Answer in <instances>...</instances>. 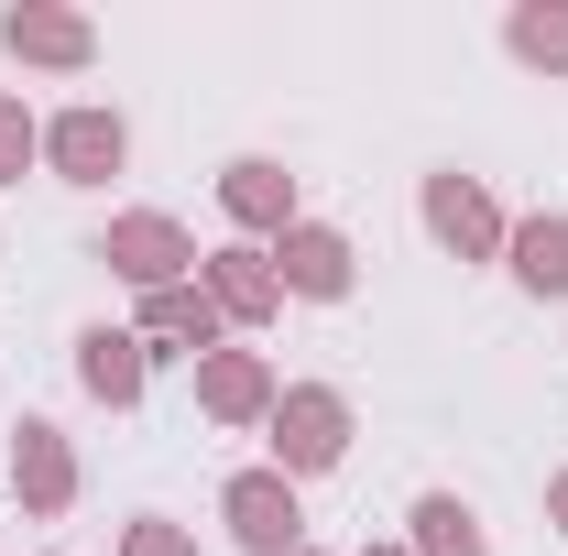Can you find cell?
Listing matches in <instances>:
<instances>
[{"instance_id":"cell-1","label":"cell","mask_w":568,"mask_h":556,"mask_svg":"<svg viewBox=\"0 0 568 556\" xmlns=\"http://www.w3.org/2000/svg\"><path fill=\"white\" fill-rule=\"evenodd\" d=\"M351 459V393L339 382H284L274 393V470L284 481H317Z\"/></svg>"},{"instance_id":"cell-2","label":"cell","mask_w":568,"mask_h":556,"mask_svg":"<svg viewBox=\"0 0 568 556\" xmlns=\"http://www.w3.org/2000/svg\"><path fill=\"white\" fill-rule=\"evenodd\" d=\"M88 262H110L132 295H164V284H197V240H186V218L132 208V218H110V229H99V251H88Z\"/></svg>"},{"instance_id":"cell-3","label":"cell","mask_w":568,"mask_h":556,"mask_svg":"<svg viewBox=\"0 0 568 556\" xmlns=\"http://www.w3.org/2000/svg\"><path fill=\"white\" fill-rule=\"evenodd\" d=\"M219 524H230V546H252V556H295L306 546V502H295L284 470H230V481H219Z\"/></svg>"},{"instance_id":"cell-4","label":"cell","mask_w":568,"mask_h":556,"mask_svg":"<svg viewBox=\"0 0 568 556\" xmlns=\"http://www.w3.org/2000/svg\"><path fill=\"white\" fill-rule=\"evenodd\" d=\"M416 208H426V240H437V251H459V262H493L503 240H514V218L481 197V175H426Z\"/></svg>"},{"instance_id":"cell-5","label":"cell","mask_w":568,"mask_h":556,"mask_svg":"<svg viewBox=\"0 0 568 556\" xmlns=\"http://www.w3.org/2000/svg\"><path fill=\"white\" fill-rule=\"evenodd\" d=\"M44 164L67 175V186H110L121 164H132V132H121V110H99V99H77L44 121Z\"/></svg>"},{"instance_id":"cell-6","label":"cell","mask_w":568,"mask_h":556,"mask_svg":"<svg viewBox=\"0 0 568 556\" xmlns=\"http://www.w3.org/2000/svg\"><path fill=\"white\" fill-rule=\"evenodd\" d=\"M132 339L153 360H209V349H230V317L209 306V284H164V295H142Z\"/></svg>"},{"instance_id":"cell-7","label":"cell","mask_w":568,"mask_h":556,"mask_svg":"<svg viewBox=\"0 0 568 556\" xmlns=\"http://www.w3.org/2000/svg\"><path fill=\"white\" fill-rule=\"evenodd\" d=\"M11 491H22V513H33V524L77 513V447H67V425H44V415L11 425Z\"/></svg>"},{"instance_id":"cell-8","label":"cell","mask_w":568,"mask_h":556,"mask_svg":"<svg viewBox=\"0 0 568 556\" xmlns=\"http://www.w3.org/2000/svg\"><path fill=\"white\" fill-rule=\"evenodd\" d=\"M197 284H209V306L230 317V328H274L284 317V274H274V251H252V240L197 251Z\"/></svg>"},{"instance_id":"cell-9","label":"cell","mask_w":568,"mask_h":556,"mask_svg":"<svg viewBox=\"0 0 568 556\" xmlns=\"http://www.w3.org/2000/svg\"><path fill=\"white\" fill-rule=\"evenodd\" d=\"M274 274H284V295H306V306H339V295L361 284V251L328 229V218H295V229L274 240Z\"/></svg>"},{"instance_id":"cell-10","label":"cell","mask_w":568,"mask_h":556,"mask_svg":"<svg viewBox=\"0 0 568 556\" xmlns=\"http://www.w3.org/2000/svg\"><path fill=\"white\" fill-rule=\"evenodd\" d=\"M274 360L263 349H209L197 360V415L209 425H274Z\"/></svg>"},{"instance_id":"cell-11","label":"cell","mask_w":568,"mask_h":556,"mask_svg":"<svg viewBox=\"0 0 568 556\" xmlns=\"http://www.w3.org/2000/svg\"><path fill=\"white\" fill-rule=\"evenodd\" d=\"M77 382H88V404H110V415H132L142 382H153V349L132 328H77Z\"/></svg>"},{"instance_id":"cell-12","label":"cell","mask_w":568,"mask_h":556,"mask_svg":"<svg viewBox=\"0 0 568 556\" xmlns=\"http://www.w3.org/2000/svg\"><path fill=\"white\" fill-rule=\"evenodd\" d=\"M0 44L22 66H88L99 55V22L88 11H55V0H22V11H0Z\"/></svg>"},{"instance_id":"cell-13","label":"cell","mask_w":568,"mask_h":556,"mask_svg":"<svg viewBox=\"0 0 568 556\" xmlns=\"http://www.w3.org/2000/svg\"><path fill=\"white\" fill-rule=\"evenodd\" d=\"M219 208L241 218V229H263V240H284V229H295V175L263 164V153H241V164L219 175Z\"/></svg>"},{"instance_id":"cell-14","label":"cell","mask_w":568,"mask_h":556,"mask_svg":"<svg viewBox=\"0 0 568 556\" xmlns=\"http://www.w3.org/2000/svg\"><path fill=\"white\" fill-rule=\"evenodd\" d=\"M503 262H514V284H525V295H547V306H558V295H568V218H558V208L514 218Z\"/></svg>"},{"instance_id":"cell-15","label":"cell","mask_w":568,"mask_h":556,"mask_svg":"<svg viewBox=\"0 0 568 556\" xmlns=\"http://www.w3.org/2000/svg\"><path fill=\"white\" fill-rule=\"evenodd\" d=\"M405 524H416V546H405V556H493V546H481V513H470L459 491H426Z\"/></svg>"},{"instance_id":"cell-16","label":"cell","mask_w":568,"mask_h":556,"mask_svg":"<svg viewBox=\"0 0 568 556\" xmlns=\"http://www.w3.org/2000/svg\"><path fill=\"white\" fill-rule=\"evenodd\" d=\"M503 44H514L525 66L568 76V0H514V11H503Z\"/></svg>"},{"instance_id":"cell-17","label":"cell","mask_w":568,"mask_h":556,"mask_svg":"<svg viewBox=\"0 0 568 556\" xmlns=\"http://www.w3.org/2000/svg\"><path fill=\"white\" fill-rule=\"evenodd\" d=\"M22 164H44V121L0 87V186H22Z\"/></svg>"},{"instance_id":"cell-18","label":"cell","mask_w":568,"mask_h":556,"mask_svg":"<svg viewBox=\"0 0 568 556\" xmlns=\"http://www.w3.org/2000/svg\"><path fill=\"white\" fill-rule=\"evenodd\" d=\"M121 556H197V535L164 524V513H132V524H121Z\"/></svg>"},{"instance_id":"cell-19","label":"cell","mask_w":568,"mask_h":556,"mask_svg":"<svg viewBox=\"0 0 568 556\" xmlns=\"http://www.w3.org/2000/svg\"><path fill=\"white\" fill-rule=\"evenodd\" d=\"M547 524H558V535H568V470H558V481H547Z\"/></svg>"},{"instance_id":"cell-20","label":"cell","mask_w":568,"mask_h":556,"mask_svg":"<svg viewBox=\"0 0 568 556\" xmlns=\"http://www.w3.org/2000/svg\"><path fill=\"white\" fill-rule=\"evenodd\" d=\"M361 556H405V546H361Z\"/></svg>"},{"instance_id":"cell-21","label":"cell","mask_w":568,"mask_h":556,"mask_svg":"<svg viewBox=\"0 0 568 556\" xmlns=\"http://www.w3.org/2000/svg\"><path fill=\"white\" fill-rule=\"evenodd\" d=\"M295 556H317V546H295Z\"/></svg>"}]
</instances>
